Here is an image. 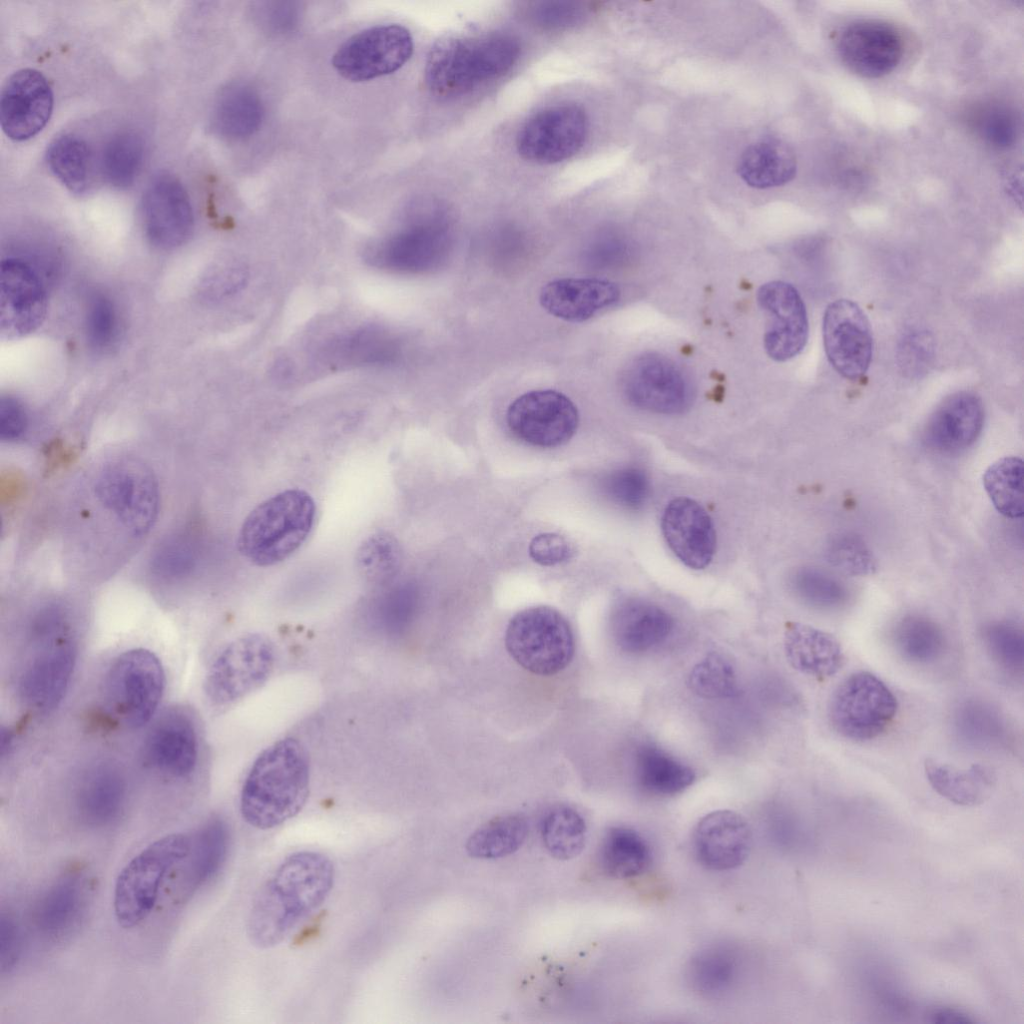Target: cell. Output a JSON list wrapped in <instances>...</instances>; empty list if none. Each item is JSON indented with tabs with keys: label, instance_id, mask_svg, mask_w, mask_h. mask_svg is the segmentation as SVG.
Segmentation results:
<instances>
[{
	"label": "cell",
	"instance_id": "13",
	"mask_svg": "<svg viewBox=\"0 0 1024 1024\" xmlns=\"http://www.w3.org/2000/svg\"><path fill=\"white\" fill-rule=\"evenodd\" d=\"M622 390L633 406L658 414L683 413L694 399L692 384L683 369L658 353H645L627 366Z\"/></svg>",
	"mask_w": 1024,
	"mask_h": 1024
},
{
	"label": "cell",
	"instance_id": "62",
	"mask_svg": "<svg viewBox=\"0 0 1024 1024\" xmlns=\"http://www.w3.org/2000/svg\"><path fill=\"white\" fill-rule=\"evenodd\" d=\"M264 13H268L266 20H271L269 26H272L274 29H285L293 23L296 18V12L293 4L287 6L285 3H274L273 7L265 9Z\"/></svg>",
	"mask_w": 1024,
	"mask_h": 1024
},
{
	"label": "cell",
	"instance_id": "5",
	"mask_svg": "<svg viewBox=\"0 0 1024 1024\" xmlns=\"http://www.w3.org/2000/svg\"><path fill=\"white\" fill-rule=\"evenodd\" d=\"M315 516V502L309 493L300 489L282 491L247 515L238 535V549L254 565L278 564L307 540Z\"/></svg>",
	"mask_w": 1024,
	"mask_h": 1024
},
{
	"label": "cell",
	"instance_id": "16",
	"mask_svg": "<svg viewBox=\"0 0 1024 1024\" xmlns=\"http://www.w3.org/2000/svg\"><path fill=\"white\" fill-rule=\"evenodd\" d=\"M447 238L437 219L415 220L393 234L363 249L364 261L372 267L400 273H421L437 267L444 259Z\"/></svg>",
	"mask_w": 1024,
	"mask_h": 1024
},
{
	"label": "cell",
	"instance_id": "30",
	"mask_svg": "<svg viewBox=\"0 0 1024 1024\" xmlns=\"http://www.w3.org/2000/svg\"><path fill=\"white\" fill-rule=\"evenodd\" d=\"M87 885L79 873L58 878L37 902V928L52 940L71 936L80 926L88 904Z\"/></svg>",
	"mask_w": 1024,
	"mask_h": 1024
},
{
	"label": "cell",
	"instance_id": "1",
	"mask_svg": "<svg viewBox=\"0 0 1024 1024\" xmlns=\"http://www.w3.org/2000/svg\"><path fill=\"white\" fill-rule=\"evenodd\" d=\"M335 881L332 861L316 851L286 857L257 892L247 920L250 942L268 949L283 942L329 896Z\"/></svg>",
	"mask_w": 1024,
	"mask_h": 1024
},
{
	"label": "cell",
	"instance_id": "42",
	"mask_svg": "<svg viewBox=\"0 0 1024 1024\" xmlns=\"http://www.w3.org/2000/svg\"><path fill=\"white\" fill-rule=\"evenodd\" d=\"M46 161L54 176L71 192L82 194L90 185V151L78 135L66 133L48 146Z\"/></svg>",
	"mask_w": 1024,
	"mask_h": 1024
},
{
	"label": "cell",
	"instance_id": "29",
	"mask_svg": "<svg viewBox=\"0 0 1024 1024\" xmlns=\"http://www.w3.org/2000/svg\"><path fill=\"white\" fill-rule=\"evenodd\" d=\"M320 357L328 365L343 367H382L400 357L398 340L378 325H364L328 340Z\"/></svg>",
	"mask_w": 1024,
	"mask_h": 1024
},
{
	"label": "cell",
	"instance_id": "46",
	"mask_svg": "<svg viewBox=\"0 0 1024 1024\" xmlns=\"http://www.w3.org/2000/svg\"><path fill=\"white\" fill-rule=\"evenodd\" d=\"M687 684L694 694L704 699L729 698L737 691L734 667L717 652L708 653L693 666Z\"/></svg>",
	"mask_w": 1024,
	"mask_h": 1024
},
{
	"label": "cell",
	"instance_id": "22",
	"mask_svg": "<svg viewBox=\"0 0 1024 1024\" xmlns=\"http://www.w3.org/2000/svg\"><path fill=\"white\" fill-rule=\"evenodd\" d=\"M53 110V92L45 76L33 68L11 74L0 94V123L12 140H27L47 124Z\"/></svg>",
	"mask_w": 1024,
	"mask_h": 1024
},
{
	"label": "cell",
	"instance_id": "60",
	"mask_svg": "<svg viewBox=\"0 0 1024 1024\" xmlns=\"http://www.w3.org/2000/svg\"><path fill=\"white\" fill-rule=\"evenodd\" d=\"M21 934L17 922L9 915L0 917V967L1 972L10 971L21 954Z\"/></svg>",
	"mask_w": 1024,
	"mask_h": 1024
},
{
	"label": "cell",
	"instance_id": "17",
	"mask_svg": "<svg viewBox=\"0 0 1024 1024\" xmlns=\"http://www.w3.org/2000/svg\"><path fill=\"white\" fill-rule=\"evenodd\" d=\"M836 50L848 70L863 78L876 79L891 73L900 64L905 44L893 24L878 19H859L841 30Z\"/></svg>",
	"mask_w": 1024,
	"mask_h": 1024
},
{
	"label": "cell",
	"instance_id": "59",
	"mask_svg": "<svg viewBox=\"0 0 1024 1024\" xmlns=\"http://www.w3.org/2000/svg\"><path fill=\"white\" fill-rule=\"evenodd\" d=\"M28 417L23 405L11 396L0 400V438L3 441H15L26 431Z\"/></svg>",
	"mask_w": 1024,
	"mask_h": 1024
},
{
	"label": "cell",
	"instance_id": "33",
	"mask_svg": "<svg viewBox=\"0 0 1024 1024\" xmlns=\"http://www.w3.org/2000/svg\"><path fill=\"white\" fill-rule=\"evenodd\" d=\"M926 779L932 789L951 803L972 807L984 803L995 788L996 777L991 769L973 764L960 769L938 760L924 762Z\"/></svg>",
	"mask_w": 1024,
	"mask_h": 1024
},
{
	"label": "cell",
	"instance_id": "21",
	"mask_svg": "<svg viewBox=\"0 0 1024 1024\" xmlns=\"http://www.w3.org/2000/svg\"><path fill=\"white\" fill-rule=\"evenodd\" d=\"M757 301L768 317L763 338L767 355L778 362L797 356L809 333L806 307L797 289L784 281L767 282L759 288Z\"/></svg>",
	"mask_w": 1024,
	"mask_h": 1024
},
{
	"label": "cell",
	"instance_id": "20",
	"mask_svg": "<svg viewBox=\"0 0 1024 1024\" xmlns=\"http://www.w3.org/2000/svg\"><path fill=\"white\" fill-rule=\"evenodd\" d=\"M0 332L15 339L34 332L47 313V296L37 272L19 258H6L0 272Z\"/></svg>",
	"mask_w": 1024,
	"mask_h": 1024
},
{
	"label": "cell",
	"instance_id": "3",
	"mask_svg": "<svg viewBox=\"0 0 1024 1024\" xmlns=\"http://www.w3.org/2000/svg\"><path fill=\"white\" fill-rule=\"evenodd\" d=\"M520 45L511 35L448 36L430 48L425 81L439 97H457L508 72L519 58Z\"/></svg>",
	"mask_w": 1024,
	"mask_h": 1024
},
{
	"label": "cell",
	"instance_id": "2",
	"mask_svg": "<svg viewBox=\"0 0 1024 1024\" xmlns=\"http://www.w3.org/2000/svg\"><path fill=\"white\" fill-rule=\"evenodd\" d=\"M310 784L308 755L294 738L263 750L248 771L240 793V813L252 827L275 828L304 807Z\"/></svg>",
	"mask_w": 1024,
	"mask_h": 1024
},
{
	"label": "cell",
	"instance_id": "43",
	"mask_svg": "<svg viewBox=\"0 0 1024 1024\" xmlns=\"http://www.w3.org/2000/svg\"><path fill=\"white\" fill-rule=\"evenodd\" d=\"M540 831L544 846L557 859H571L584 848L585 820L568 805L557 804L549 808L541 819Z\"/></svg>",
	"mask_w": 1024,
	"mask_h": 1024
},
{
	"label": "cell",
	"instance_id": "4",
	"mask_svg": "<svg viewBox=\"0 0 1024 1024\" xmlns=\"http://www.w3.org/2000/svg\"><path fill=\"white\" fill-rule=\"evenodd\" d=\"M35 651L19 677L21 700L38 712H49L62 701L76 662V648L65 609L42 607L31 623Z\"/></svg>",
	"mask_w": 1024,
	"mask_h": 1024
},
{
	"label": "cell",
	"instance_id": "54",
	"mask_svg": "<svg viewBox=\"0 0 1024 1024\" xmlns=\"http://www.w3.org/2000/svg\"><path fill=\"white\" fill-rule=\"evenodd\" d=\"M827 557L833 566L850 575H868L877 568L871 551L853 535L834 537L828 544Z\"/></svg>",
	"mask_w": 1024,
	"mask_h": 1024
},
{
	"label": "cell",
	"instance_id": "23",
	"mask_svg": "<svg viewBox=\"0 0 1024 1024\" xmlns=\"http://www.w3.org/2000/svg\"><path fill=\"white\" fill-rule=\"evenodd\" d=\"M664 539L675 556L691 569L710 564L716 549L711 517L695 500L678 497L666 506L661 520Z\"/></svg>",
	"mask_w": 1024,
	"mask_h": 1024
},
{
	"label": "cell",
	"instance_id": "35",
	"mask_svg": "<svg viewBox=\"0 0 1024 1024\" xmlns=\"http://www.w3.org/2000/svg\"><path fill=\"white\" fill-rule=\"evenodd\" d=\"M229 841L228 826L219 817L210 818L196 831L184 871V896L193 895L219 872L227 857Z\"/></svg>",
	"mask_w": 1024,
	"mask_h": 1024
},
{
	"label": "cell",
	"instance_id": "32",
	"mask_svg": "<svg viewBox=\"0 0 1024 1024\" xmlns=\"http://www.w3.org/2000/svg\"><path fill=\"white\" fill-rule=\"evenodd\" d=\"M127 800L124 778L108 765L94 767L83 777L76 793V809L90 827H104L123 813Z\"/></svg>",
	"mask_w": 1024,
	"mask_h": 1024
},
{
	"label": "cell",
	"instance_id": "14",
	"mask_svg": "<svg viewBox=\"0 0 1024 1024\" xmlns=\"http://www.w3.org/2000/svg\"><path fill=\"white\" fill-rule=\"evenodd\" d=\"M589 123L575 104L554 105L532 115L516 135V148L527 161L555 164L574 156L584 145Z\"/></svg>",
	"mask_w": 1024,
	"mask_h": 1024
},
{
	"label": "cell",
	"instance_id": "26",
	"mask_svg": "<svg viewBox=\"0 0 1024 1024\" xmlns=\"http://www.w3.org/2000/svg\"><path fill=\"white\" fill-rule=\"evenodd\" d=\"M984 406L978 395L959 391L946 397L930 415L924 437L932 448L956 453L970 447L984 424Z\"/></svg>",
	"mask_w": 1024,
	"mask_h": 1024
},
{
	"label": "cell",
	"instance_id": "52",
	"mask_svg": "<svg viewBox=\"0 0 1024 1024\" xmlns=\"http://www.w3.org/2000/svg\"><path fill=\"white\" fill-rule=\"evenodd\" d=\"M602 490L614 503L638 509L649 497L650 482L641 469L625 467L608 473L602 480Z\"/></svg>",
	"mask_w": 1024,
	"mask_h": 1024
},
{
	"label": "cell",
	"instance_id": "10",
	"mask_svg": "<svg viewBox=\"0 0 1024 1024\" xmlns=\"http://www.w3.org/2000/svg\"><path fill=\"white\" fill-rule=\"evenodd\" d=\"M101 505L134 536L147 534L159 512V487L143 463L124 458L105 465L95 482Z\"/></svg>",
	"mask_w": 1024,
	"mask_h": 1024
},
{
	"label": "cell",
	"instance_id": "58",
	"mask_svg": "<svg viewBox=\"0 0 1024 1024\" xmlns=\"http://www.w3.org/2000/svg\"><path fill=\"white\" fill-rule=\"evenodd\" d=\"M531 559L542 566H554L568 561L573 548L566 538L556 533H542L529 544Z\"/></svg>",
	"mask_w": 1024,
	"mask_h": 1024
},
{
	"label": "cell",
	"instance_id": "41",
	"mask_svg": "<svg viewBox=\"0 0 1024 1024\" xmlns=\"http://www.w3.org/2000/svg\"><path fill=\"white\" fill-rule=\"evenodd\" d=\"M1023 474L1024 463L1017 456L999 458L983 474V486L992 504L1010 519L1023 516Z\"/></svg>",
	"mask_w": 1024,
	"mask_h": 1024
},
{
	"label": "cell",
	"instance_id": "34",
	"mask_svg": "<svg viewBox=\"0 0 1024 1024\" xmlns=\"http://www.w3.org/2000/svg\"><path fill=\"white\" fill-rule=\"evenodd\" d=\"M793 150L778 139H766L749 145L741 154L737 172L750 187L767 189L785 185L796 175Z\"/></svg>",
	"mask_w": 1024,
	"mask_h": 1024
},
{
	"label": "cell",
	"instance_id": "6",
	"mask_svg": "<svg viewBox=\"0 0 1024 1024\" xmlns=\"http://www.w3.org/2000/svg\"><path fill=\"white\" fill-rule=\"evenodd\" d=\"M190 848L191 837L169 834L149 844L122 868L113 895L119 925L129 929L148 917L168 872L187 857Z\"/></svg>",
	"mask_w": 1024,
	"mask_h": 1024
},
{
	"label": "cell",
	"instance_id": "19",
	"mask_svg": "<svg viewBox=\"0 0 1024 1024\" xmlns=\"http://www.w3.org/2000/svg\"><path fill=\"white\" fill-rule=\"evenodd\" d=\"M142 218L154 246L169 250L187 241L194 227L193 209L176 176L161 172L150 180L142 197Z\"/></svg>",
	"mask_w": 1024,
	"mask_h": 1024
},
{
	"label": "cell",
	"instance_id": "9",
	"mask_svg": "<svg viewBox=\"0 0 1024 1024\" xmlns=\"http://www.w3.org/2000/svg\"><path fill=\"white\" fill-rule=\"evenodd\" d=\"M164 685V669L158 657L147 649L135 648L111 664L104 681V697L115 717L135 729L154 715Z\"/></svg>",
	"mask_w": 1024,
	"mask_h": 1024
},
{
	"label": "cell",
	"instance_id": "39",
	"mask_svg": "<svg viewBox=\"0 0 1024 1024\" xmlns=\"http://www.w3.org/2000/svg\"><path fill=\"white\" fill-rule=\"evenodd\" d=\"M599 856L605 873L617 879L642 874L652 859L650 846L643 836L623 826L612 827L606 832Z\"/></svg>",
	"mask_w": 1024,
	"mask_h": 1024
},
{
	"label": "cell",
	"instance_id": "50",
	"mask_svg": "<svg viewBox=\"0 0 1024 1024\" xmlns=\"http://www.w3.org/2000/svg\"><path fill=\"white\" fill-rule=\"evenodd\" d=\"M791 585L801 600L819 609L839 608L848 599V591L841 582L816 568L798 569Z\"/></svg>",
	"mask_w": 1024,
	"mask_h": 1024
},
{
	"label": "cell",
	"instance_id": "37",
	"mask_svg": "<svg viewBox=\"0 0 1024 1024\" xmlns=\"http://www.w3.org/2000/svg\"><path fill=\"white\" fill-rule=\"evenodd\" d=\"M263 118L258 94L243 84L224 88L216 99L212 122L216 131L227 138L243 139L254 134Z\"/></svg>",
	"mask_w": 1024,
	"mask_h": 1024
},
{
	"label": "cell",
	"instance_id": "24",
	"mask_svg": "<svg viewBox=\"0 0 1024 1024\" xmlns=\"http://www.w3.org/2000/svg\"><path fill=\"white\" fill-rule=\"evenodd\" d=\"M197 760L198 739L193 720L181 710L165 713L145 740L144 764L162 774L184 778L194 771Z\"/></svg>",
	"mask_w": 1024,
	"mask_h": 1024
},
{
	"label": "cell",
	"instance_id": "45",
	"mask_svg": "<svg viewBox=\"0 0 1024 1024\" xmlns=\"http://www.w3.org/2000/svg\"><path fill=\"white\" fill-rule=\"evenodd\" d=\"M145 145L135 131L115 133L106 142L101 155V169L106 181L116 188H127L136 180L143 165Z\"/></svg>",
	"mask_w": 1024,
	"mask_h": 1024
},
{
	"label": "cell",
	"instance_id": "38",
	"mask_svg": "<svg viewBox=\"0 0 1024 1024\" xmlns=\"http://www.w3.org/2000/svg\"><path fill=\"white\" fill-rule=\"evenodd\" d=\"M891 643L902 659L915 665L934 664L948 647L941 626L921 615H908L899 620L892 630Z\"/></svg>",
	"mask_w": 1024,
	"mask_h": 1024
},
{
	"label": "cell",
	"instance_id": "61",
	"mask_svg": "<svg viewBox=\"0 0 1024 1024\" xmlns=\"http://www.w3.org/2000/svg\"><path fill=\"white\" fill-rule=\"evenodd\" d=\"M926 1019L931 1023H975L977 1020L967 1012L963 1010L946 1007V1006H935L929 1008L926 1015Z\"/></svg>",
	"mask_w": 1024,
	"mask_h": 1024
},
{
	"label": "cell",
	"instance_id": "36",
	"mask_svg": "<svg viewBox=\"0 0 1024 1024\" xmlns=\"http://www.w3.org/2000/svg\"><path fill=\"white\" fill-rule=\"evenodd\" d=\"M634 775L642 790L659 796L682 792L696 777L691 767L651 745H644L637 750Z\"/></svg>",
	"mask_w": 1024,
	"mask_h": 1024
},
{
	"label": "cell",
	"instance_id": "18",
	"mask_svg": "<svg viewBox=\"0 0 1024 1024\" xmlns=\"http://www.w3.org/2000/svg\"><path fill=\"white\" fill-rule=\"evenodd\" d=\"M823 344L828 361L844 378L857 380L868 370L873 354L870 323L853 301L830 303L823 316Z\"/></svg>",
	"mask_w": 1024,
	"mask_h": 1024
},
{
	"label": "cell",
	"instance_id": "27",
	"mask_svg": "<svg viewBox=\"0 0 1024 1024\" xmlns=\"http://www.w3.org/2000/svg\"><path fill=\"white\" fill-rule=\"evenodd\" d=\"M619 287L596 278H562L548 282L540 291L541 306L569 322H583L618 301Z\"/></svg>",
	"mask_w": 1024,
	"mask_h": 1024
},
{
	"label": "cell",
	"instance_id": "47",
	"mask_svg": "<svg viewBox=\"0 0 1024 1024\" xmlns=\"http://www.w3.org/2000/svg\"><path fill=\"white\" fill-rule=\"evenodd\" d=\"M981 639L988 655L1001 669L1013 675L1022 674L1024 635L1020 626L1008 621L992 622L982 629Z\"/></svg>",
	"mask_w": 1024,
	"mask_h": 1024
},
{
	"label": "cell",
	"instance_id": "40",
	"mask_svg": "<svg viewBox=\"0 0 1024 1024\" xmlns=\"http://www.w3.org/2000/svg\"><path fill=\"white\" fill-rule=\"evenodd\" d=\"M953 726L963 743L977 749L999 748L1008 739L1003 716L982 700L960 703L954 711Z\"/></svg>",
	"mask_w": 1024,
	"mask_h": 1024
},
{
	"label": "cell",
	"instance_id": "31",
	"mask_svg": "<svg viewBox=\"0 0 1024 1024\" xmlns=\"http://www.w3.org/2000/svg\"><path fill=\"white\" fill-rule=\"evenodd\" d=\"M783 643L787 661L804 675L825 680L834 676L843 665L844 653L839 641L813 626L788 623Z\"/></svg>",
	"mask_w": 1024,
	"mask_h": 1024
},
{
	"label": "cell",
	"instance_id": "48",
	"mask_svg": "<svg viewBox=\"0 0 1024 1024\" xmlns=\"http://www.w3.org/2000/svg\"><path fill=\"white\" fill-rule=\"evenodd\" d=\"M737 973L734 956L723 949L712 948L699 953L692 961L690 976L697 990L706 995L726 992Z\"/></svg>",
	"mask_w": 1024,
	"mask_h": 1024
},
{
	"label": "cell",
	"instance_id": "51",
	"mask_svg": "<svg viewBox=\"0 0 1024 1024\" xmlns=\"http://www.w3.org/2000/svg\"><path fill=\"white\" fill-rule=\"evenodd\" d=\"M196 548L188 534L167 537L155 550L151 560L153 572L164 579L183 578L196 564Z\"/></svg>",
	"mask_w": 1024,
	"mask_h": 1024
},
{
	"label": "cell",
	"instance_id": "12",
	"mask_svg": "<svg viewBox=\"0 0 1024 1024\" xmlns=\"http://www.w3.org/2000/svg\"><path fill=\"white\" fill-rule=\"evenodd\" d=\"M413 38L405 27H370L342 43L333 55L335 70L345 79L362 82L396 72L413 53Z\"/></svg>",
	"mask_w": 1024,
	"mask_h": 1024
},
{
	"label": "cell",
	"instance_id": "7",
	"mask_svg": "<svg viewBox=\"0 0 1024 1024\" xmlns=\"http://www.w3.org/2000/svg\"><path fill=\"white\" fill-rule=\"evenodd\" d=\"M505 646L517 664L539 676L563 671L575 653L568 620L555 608L543 605L523 609L511 618Z\"/></svg>",
	"mask_w": 1024,
	"mask_h": 1024
},
{
	"label": "cell",
	"instance_id": "57",
	"mask_svg": "<svg viewBox=\"0 0 1024 1024\" xmlns=\"http://www.w3.org/2000/svg\"><path fill=\"white\" fill-rule=\"evenodd\" d=\"M248 272L243 264L230 263L217 268L204 283V294L220 300L239 292L247 283Z\"/></svg>",
	"mask_w": 1024,
	"mask_h": 1024
},
{
	"label": "cell",
	"instance_id": "44",
	"mask_svg": "<svg viewBox=\"0 0 1024 1024\" xmlns=\"http://www.w3.org/2000/svg\"><path fill=\"white\" fill-rule=\"evenodd\" d=\"M527 834L528 825L523 817L500 816L479 827L469 837L466 850L474 858H500L517 851Z\"/></svg>",
	"mask_w": 1024,
	"mask_h": 1024
},
{
	"label": "cell",
	"instance_id": "11",
	"mask_svg": "<svg viewBox=\"0 0 1024 1024\" xmlns=\"http://www.w3.org/2000/svg\"><path fill=\"white\" fill-rule=\"evenodd\" d=\"M275 651L269 638L250 634L231 642L215 659L205 692L216 705L233 703L259 688L270 676Z\"/></svg>",
	"mask_w": 1024,
	"mask_h": 1024
},
{
	"label": "cell",
	"instance_id": "15",
	"mask_svg": "<svg viewBox=\"0 0 1024 1024\" xmlns=\"http://www.w3.org/2000/svg\"><path fill=\"white\" fill-rule=\"evenodd\" d=\"M506 421L521 441L541 448L567 443L576 433L579 415L574 403L555 390H533L508 407Z\"/></svg>",
	"mask_w": 1024,
	"mask_h": 1024
},
{
	"label": "cell",
	"instance_id": "25",
	"mask_svg": "<svg viewBox=\"0 0 1024 1024\" xmlns=\"http://www.w3.org/2000/svg\"><path fill=\"white\" fill-rule=\"evenodd\" d=\"M747 821L731 810H717L702 817L693 831V848L699 862L714 871L740 866L751 846Z\"/></svg>",
	"mask_w": 1024,
	"mask_h": 1024
},
{
	"label": "cell",
	"instance_id": "49",
	"mask_svg": "<svg viewBox=\"0 0 1024 1024\" xmlns=\"http://www.w3.org/2000/svg\"><path fill=\"white\" fill-rule=\"evenodd\" d=\"M356 562L366 580L385 582L399 569L401 549L393 536L377 533L367 538L360 546Z\"/></svg>",
	"mask_w": 1024,
	"mask_h": 1024
},
{
	"label": "cell",
	"instance_id": "56",
	"mask_svg": "<svg viewBox=\"0 0 1024 1024\" xmlns=\"http://www.w3.org/2000/svg\"><path fill=\"white\" fill-rule=\"evenodd\" d=\"M583 15V7L579 3L567 1L540 2L531 11L533 21L546 29L569 28L577 24Z\"/></svg>",
	"mask_w": 1024,
	"mask_h": 1024
},
{
	"label": "cell",
	"instance_id": "55",
	"mask_svg": "<svg viewBox=\"0 0 1024 1024\" xmlns=\"http://www.w3.org/2000/svg\"><path fill=\"white\" fill-rule=\"evenodd\" d=\"M117 330L118 319L113 302L101 293L94 294L89 299L85 317L89 344L99 350L108 348L115 340Z\"/></svg>",
	"mask_w": 1024,
	"mask_h": 1024
},
{
	"label": "cell",
	"instance_id": "53",
	"mask_svg": "<svg viewBox=\"0 0 1024 1024\" xmlns=\"http://www.w3.org/2000/svg\"><path fill=\"white\" fill-rule=\"evenodd\" d=\"M972 122L977 133L989 144L1003 148L1011 145L1017 135L1014 114L1000 104H985L976 109Z\"/></svg>",
	"mask_w": 1024,
	"mask_h": 1024
},
{
	"label": "cell",
	"instance_id": "8",
	"mask_svg": "<svg viewBox=\"0 0 1024 1024\" xmlns=\"http://www.w3.org/2000/svg\"><path fill=\"white\" fill-rule=\"evenodd\" d=\"M898 701L890 688L870 672L846 677L828 703V719L842 737L864 742L881 736L893 723Z\"/></svg>",
	"mask_w": 1024,
	"mask_h": 1024
},
{
	"label": "cell",
	"instance_id": "28",
	"mask_svg": "<svg viewBox=\"0 0 1024 1024\" xmlns=\"http://www.w3.org/2000/svg\"><path fill=\"white\" fill-rule=\"evenodd\" d=\"M616 645L629 654H643L663 644L673 631L669 613L651 602L626 599L614 608L610 621Z\"/></svg>",
	"mask_w": 1024,
	"mask_h": 1024
}]
</instances>
